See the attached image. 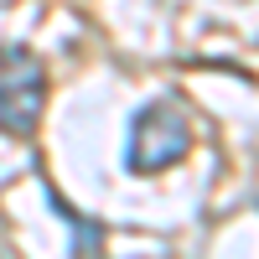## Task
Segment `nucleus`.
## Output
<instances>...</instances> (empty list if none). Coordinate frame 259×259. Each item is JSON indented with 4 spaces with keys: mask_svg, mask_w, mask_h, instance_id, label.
Wrapping results in <instances>:
<instances>
[{
    "mask_svg": "<svg viewBox=\"0 0 259 259\" xmlns=\"http://www.w3.org/2000/svg\"><path fill=\"white\" fill-rule=\"evenodd\" d=\"M192 150V114L182 109L177 99H150L145 109H135L124 135V166L130 171H166L177 166Z\"/></svg>",
    "mask_w": 259,
    "mask_h": 259,
    "instance_id": "nucleus-1",
    "label": "nucleus"
},
{
    "mask_svg": "<svg viewBox=\"0 0 259 259\" xmlns=\"http://www.w3.org/2000/svg\"><path fill=\"white\" fill-rule=\"evenodd\" d=\"M41 109H47V68L31 47L6 41L0 47V130L6 135H31Z\"/></svg>",
    "mask_w": 259,
    "mask_h": 259,
    "instance_id": "nucleus-2",
    "label": "nucleus"
},
{
    "mask_svg": "<svg viewBox=\"0 0 259 259\" xmlns=\"http://www.w3.org/2000/svg\"><path fill=\"white\" fill-rule=\"evenodd\" d=\"M47 202H52V212H57V218L73 228V254H99V249H104V223L83 218V212H78L68 197H62L57 187H47Z\"/></svg>",
    "mask_w": 259,
    "mask_h": 259,
    "instance_id": "nucleus-3",
    "label": "nucleus"
}]
</instances>
